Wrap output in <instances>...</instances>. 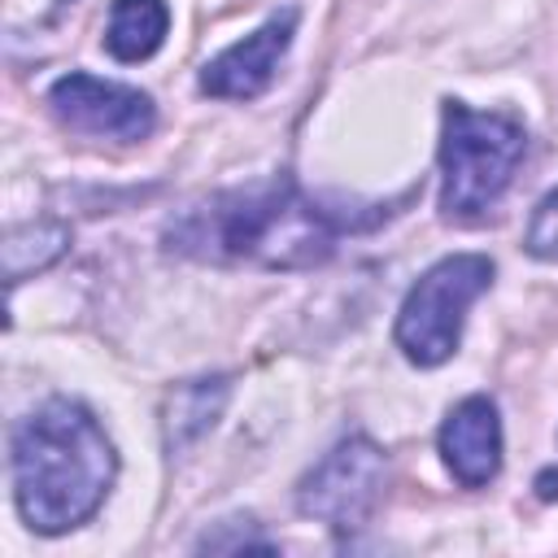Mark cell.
<instances>
[{"label":"cell","instance_id":"cell-5","mask_svg":"<svg viewBox=\"0 0 558 558\" xmlns=\"http://www.w3.org/2000/svg\"><path fill=\"white\" fill-rule=\"evenodd\" d=\"M388 484V458L375 440L366 436H344L323 462L301 480L296 488V510L327 523L331 532H357Z\"/></svg>","mask_w":558,"mask_h":558},{"label":"cell","instance_id":"cell-7","mask_svg":"<svg viewBox=\"0 0 558 558\" xmlns=\"http://www.w3.org/2000/svg\"><path fill=\"white\" fill-rule=\"evenodd\" d=\"M292 35H296V9H283V13L266 17L253 35H244L240 44H231L214 61H205L201 92L218 96V100H253V96H262L275 83V70H279Z\"/></svg>","mask_w":558,"mask_h":558},{"label":"cell","instance_id":"cell-4","mask_svg":"<svg viewBox=\"0 0 558 558\" xmlns=\"http://www.w3.org/2000/svg\"><path fill=\"white\" fill-rule=\"evenodd\" d=\"M493 283V262L484 253H453L436 262L401 301L397 349L414 366H440L462 340V318L471 301Z\"/></svg>","mask_w":558,"mask_h":558},{"label":"cell","instance_id":"cell-3","mask_svg":"<svg viewBox=\"0 0 558 558\" xmlns=\"http://www.w3.org/2000/svg\"><path fill=\"white\" fill-rule=\"evenodd\" d=\"M527 148V131L510 113H475L445 100L440 126V214L453 222L484 218L510 187Z\"/></svg>","mask_w":558,"mask_h":558},{"label":"cell","instance_id":"cell-6","mask_svg":"<svg viewBox=\"0 0 558 558\" xmlns=\"http://www.w3.org/2000/svg\"><path fill=\"white\" fill-rule=\"evenodd\" d=\"M52 113L87 135H105V140H144L157 126V109L140 87L126 83H109L96 74H65L52 83L48 92Z\"/></svg>","mask_w":558,"mask_h":558},{"label":"cell","instance_id":"cell-11","mask_svg":"<svg viewBox=\"0 0 558 558\" xmlns=\"http://www.w3.org/2000/svg\"><path fill=\"white\" fill-rule=\"evenodd\" d=\"M527 253L541 262H558V187L536 205L527 222Z\"/></svg>","mask_w":558,"mask_h":558},{"label":"cell","instance_id":"cell-2","mask_svg":"<svg viewBox=\"0 0 558 558\" xmlns=\"http://www.w3.org/2000/svg\"><path fill=\"white\" fill-rule=\"evenodd\" d=\"M344 218L305 201L288 179L235 187L192 209L170 240L196 257H244L270 266H305L331 253V235Z\"/></svg>","mask_w":558,"mask_h":558},{"label":"cell","instance_id":"cell-1","mask_svg":"<svg viewBox=\"0 0 558 558\" xmlns=\"http://www.w3.org/2000/svg\"><path fill=\"white\" fill-rule=\"evenodd\" d=\"M118 453L87 405L52 397L13 427V497L26 527L57 536L96 514Z\"/></svg>","mask_w":558,"mask_h":558},{"label":"cell","instance_id":"cell-10","mask_svg":"<svg viewBox=\"0 0 558 558\" xmlns=\"http://www.w3.org/2000/svg\"><path fill=\"white\" fill-rule=\"evenodd\" d=\"M222 401H227V379H201V384H183L179 392H170V401H166V445L183 449L205 427H214Z\"/></svg>","mask_w":558,"mask_h":558},{"label":"cell","instance_id":"cell-9","mask_svg":"<svg viewBox=\"0 0 558 558\" xmlns=\"http://www.w3.org/2000/svg\"><path fill=\"white\" fill-rule=\"evenodd\" d=\"M170 31V9L166 0H113L109 26H105V48L118 61H148Z\"/></svg>","mask_w":558,"mask_h":558},{"label":"cell","instance_id":"cell-8","mask_svg":"<svg viewBox=\"0 0 558 558\" xmlns=\"http://www.w3.org/2000/svg\"><path fill=\"white\" fill-rule=\"evenodd\" d=\"M440 458L462 488H480L501 471V418L488 397H466L440 423Z\"/></svg>","mask_w":558,"mask_h":558},{"label":"cell","instance_id":"cell-12","mask_svg":"<svg viewBox=\"0 0 558 558\" xmlns=\"http://www.w3.org/2000/svg\"><path fill=\"white\" fill-rule=\"evenodd\" d=\"M536 493H541L545 501H554V497H558V471H541V480H536Z\"/></svg>","mask_w":558,"mask_h":558}]
</instances>
